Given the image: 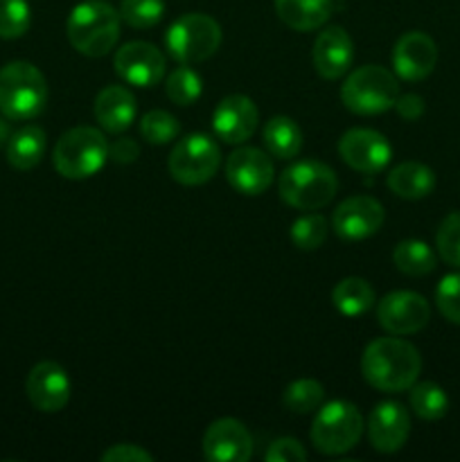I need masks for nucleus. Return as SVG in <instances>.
I'll list each match as a JSON object with an SVG mask.
<instances>
[{"label":"nucleus","mask_w":460,"mask_h":462,"mask_svg":"<svg viewBox=\"0 0 460 462\" xmlns=\"http://www.w3.org/2000/svg\"><path fill=\"white\" fill-rule=\"evenodd\" d=\"M48 138L45 131L36 125H27L14 131L7 140V162L18 171L34 170L45 156Z\"/></svg>","instance_id":"nucleus-24"},{"label":"nucleus","mask_w":460,"mask_h":462,"mask_svg":"<svg viewBox=\"0 0 460 462\" xmlns=\"http://www.w3.org/2000/svg\"><path fill=\"white\" fill-rule=\"evenodd\" d=\"M70 377L57 361H41L25 382L27 400L41 413H59L70 402Z\"/></svg>","instance_id":"nucleus-15"},{"label":"nucleus","mask_w":460,"mask_h":462,"mask_svg":"<svg viewBox=\"0 0 460 462\" xmlns=\"http://www.w3.org/2000/svg\"><path fill=\"white\" fill-rule=\"evenodd\" d=\"M291 239L300 251H316L327 239V221L323 215H305L293 221Z\"/></svg>","instance_id":"nucleus-34"},{"label":"nucleus","mask_w":460,"mask_h":462,"mask_svg":"<svg viewBox=\"0 0 460 462\" xmlns=\"http://www.w3.org/2000/svg\"><path fill=\"white\" fill-rule=\"evenodd\" d=\"M117 12L133 30H152L165 16V0H122Z\"/></svg>","instance_id":"nucleus-30"},{"label":"nucleus","mask_w":460,"mask_h":462,"mask_svg":"<svg viewBox=\"0 0 460 462\" xmlns=\"http://www.w3.org/2000/svg\"><path fill=\"white\" fill-rule=\"evenodd\" d=\"M140 147L133 138H117L115 143L108 144V158L117 165H131L138 161Z\"/></svg>","instance_id":"nucleus-39"},{"label":"nucleus","mask_w":460,"mask_h":462,"mask_svg":"<svg viewBox=\"0 0 460 462\" xmlns=\"http://www.w3.org/2000/svg\"><path fill=\"white\" fill-rule=\"evenodd\" d=\"M374 289L363 278H345L332 289V302L343 316L356 319V316L368 314L374 307Z\"/></svg>","instance_id":"nucleus-26"},{"label":"nucleus","mask_w":460,"mask_h":462,"mask_svg":"<svg viewBox=\"0 0 460 462\" xmlns=\"http://www.w3.org/2000/svg\"><path fill=\"white\" fill-rule=\"evenodd\" d=\"M388 189L392 194L401 199H409V201H418V199L428 197L436 188V174H433L431 167L422 165V162H401V165L392 167L388 171L386 179Z\"/></svg>","instance_id":"nucleus-23"},{"label":"nucleus","mask_w":460,"mask_h":462,"mask_svg":"<svg viewBox=\"0 0 460 462\" xmlns=\"http://www.w3.org/2000/svg\"><path fill=\"white\" fill-rule=\"evenodd\" d=\"M325 400V388L316 379H296L282 393L284 409L291 413L307 415L318 409Z\"/></svg>","instance_id":"nucleus-29"},{"label":"nucleus","mask_w":460,"mask_h":462,"mask_svg":"<svg viewBox=\"0 0 460 462\" xmlns=\"http://www.w3.org/2000/svg\"><path fill=\"white\" fill-rule=\"evenodd\" d=\"M436 305L449 323L460 325V273H449L436 289Z\"/></svg>","instance_id":"nucleus-36"},{"label":"nucleus","mask_w":460,"mask_h":462,"mask_svg":"<svg viewBox=\"0 0 460 462\" xmlns=\"http://www.w3.org/2000/svg\"><path fill=\"white\" fill-rule=\"evenodd\" d=\"M363 418L350 402H327L311 424V445L325 456H341L354 449L363 436Z\"/></svg>","instance_id":"nucleus-7"},{"label":"nucleus","mask_w":460,"mask_h":462,"mask_svg":"<svg viewBox=\"0 0 460 462\" xmlns=\"http://www.w3.org/2000/svg\"><path fill=\"white\" fill-rule=\"evenodd\" d=\"M203 456L210 462H246L253 456V436L239 420L221 418L203 436Z\"/></svg>","instance_id":"nucleus-18"},{"label":"nucleus","mask_w":460,"mask_h":462,"mask_svg":"<svg viewBox=\"0 0 460 462\" xmlns=\"http://www.w3.org/2000/svg\"><path fill=\"white\" fill-rule=\"evenodd\" d=\"M368 440L379 454H395L410 436L409 411L400 402H382L368 415Z\"/></svg>","instance_id":"nucleus-19"},{"label":"nucleus","mask_w":460,"mask_h":462,"mask_svg":"<svg viewBox=\"0 0 460 462\" xmlns=\"http://www.w3.org/2000/svg\"><path fill=\"white\" fill-rule=\"evenodd\" d=\"M99 458L104 462H152L153 456L149 451H144L143 447L124 442V445H113Z\"/></svg>","instance_id":"nucleus-38"},{"label":"nucleus","mask_w":460,"mask_h":462,"mask_svg":"<svg viewBox=\"0 0 460 462\" xmlns=\"http://www.w3.org/2000/svg\"><path fill=\"white\" fill-rule=\"evenodd\" d=\"M167 52L183 66L210 59L221 45V27L207 14H185L176 18L165 34Z\"/></svg>","instance_id":"nucleus-8"},{"label":"nucleus","mask_w":460,"mask_h":462,"mask_svg":"<svg viewBox=\"0 0 460 462\" xmlns=\"http://www.w3.org/2000/svg\"><path fill=\"white\" fill-rule=\"evenodd\" d=\"M343 162L361 174H377L386 170L392 158V147L386 135L374 129H350L338 140Z\"/></svg>","instance_id":"nucleus-12"},{"label":"nucleus","mask_w":460,"mask_h":462,"mask_svg":"<svg viewBox=\"0 0 460 462\" xmlns=\"http://www.w3.org/2000/svg\"><path fill=\"white\" fill-rule=\"evenodd\" d=\"M383 219H386V212L382 203L374 197L359 194V197H350L338 203L332 215V228L338 237L347 242H359L379 233Z\"/></svg>","instance_id":"nucleus-14"},{"label":"nucleus","mask_w":460,"mask_h":462,"mask_svg":"<svg viewBox=\"0 0 460 462\" xmlns=\"http://www.w3.org/2000/svg\"><path fill=\"white\" fill-rule=\"evenodd\" d=\"M419 370L422 356L418 347L404 338H374L361 356V373L365 382L382 393L409 391L418 382Z\"/></svg>","instance_id":"nucleus-1"},{"label":"nucleus","mask_w":460,"mask_h":462,"mask_svg":"<svg viewBox=\"0 0 460 462\" xmlns=\"http://www.w3.org/2000/svg\"><path fill=\"white\" fill-rule=\"evenodd\" d=\"M48 104L43 72L30 61H12L0 68V113L7 120H34Z\"/></svg>","instance_id":"nucleus-3"},{"label":"nucleus","mask_w":460,"mask_h":462,"mask_svg":"<svg viewBox=\"0 0 460 462\" xmlns=\"http://www.w3.org/2000/svg\"><path fill=\"white\" fill-rule=\"evenodd\" d=\"M436 246L442 260L460 269V212L445 217L436 233Z\"/></svg>","instance_id":"nucleus-35"},{"label":"nucleus","mask_w":460,"mask_h":462,"mask_svg":"<svg viewBox=\"0 0 460 462\" xmlns=\"http://www.w3.org/2000/svg\"><path fill=\"white\" fill-rule=\"evenodd\" d=\"M165 93L167 97L174 104H179V106H189V104L197 102L203 93L201 77H198V72H194L192 68L188 66L176 68V70L167 77Z\"/></svg>","instance_id":"nucleus-31"},{"label":"nucleus","mask_w":460,"mask_h":462,"mask_svg":"<svg viewBox=\"0 0 460 462\" xmlns=\"http://www.w3.org/2000/svg\"><path fill=\"white\" fill-rule=\"evenodd\" d=\"M437 63V45L424 32H406L392 48V70L404 81H422Z\"/></svg>","instance_id":"nucleus-17"},{"label":"nucleus","mask_w":460,"mask_h":462,"mask_svg":"<svg viewBox=\"0 0 460 462\" xmlns=\"http://www.w3.org/2000/svg\"><path fill=\"white\" fill-rule=\"evenodd\" d=\"M260 111L246 95H228L212 113V131L225 144H244L257 129Z\"/></svg>","instance_id":"nucleus-16"},{"label":"nucleus","mask_w":460,"mask_h":462,"mask_svg":"<svg viewBox=\"0 0 460 462\" xmlns=\"http://www.w3.org/2000/svg\"><path fill=\"white\" fill-rule=\"evenodd\" d=\"M32 12L27 0H0V39H21L30 30Z\"/></svg>","instance_id":"nucleus-33"},{"label":"nucleus","mask_w":460,"mask_h":462,"mask_svg":"<svg viewBox=\"0 0 460 462\" xmlns=\"http://www.w3.org/2000/svg\"><path fill=\"white\" fill-rule=\"evenodd\" d=\"M397 97V77L382 66L356 68L341 86V102L356 116H379L391 111Z\"/></svg>","instance_id":"nucleus-6"},{"label":"nucleus","mask_w":460,"mask_h":462,"mask_svg":"<svg viewBox=\"0 0 460 462\" xmlns=\"http://www.w3.org/2000/svg\"><path fill=\"white\" fill-rule=\"evenodd\" d=\"M117 77L138 88H152L165 77V54L147 41H131L115 52Z\"/></svg>","instance_id":"nucleus-11"},{"label":"nucleus","mask_w":460,"mask_h":462,"mask_svg":"<svg viewBox=\"0 0 460 462\" xmlns=\"http://www.w3.org/2000/svg\"><path fill=\"white\" fill-rule=\"evenodd\" d=\"M280 21L296 32L323 27L334 12V0H275Z\"/></svg>","instance_id":"nucleus-22"},{"label":"nucleus","mask_w":460,"mask_h":462,"mask_svg":"<svg viewBox=\"0 0 460 462\" xmlns=\"http://www.w3.org/2000/svg\"><path fill=\"white\" fill-rule=\"evenodd\" d=\"M410 409L418 418L436 422L442 420L449 411V397H446L445 388L437 386L433 382H415L410 386Z\"/></svg>","instance_id":"nucleus-28"},{"label":"nucleus","mask_w":460,"mask_h":462,"mask_svg":"<svg viewBox=\"0 0 460 462\" xmlns=\"http://www.w3.org/2000/svg\"><path fill=\"white\" fill-rule=\"evenodd\" d=\"M120 12L104 0H84L66 21V36L72 48L90 59L104 57L120 39Z\"/></svg>","instance_id":"nucleus-2"},{"label":"nucleus","mask_w":460,"mask_h":462,"mask_svg":"<svg viewBox=\"0 0 460 462\" xmlns=\"http://www.w3.org/2000/svg\"><path fill=\"white\" fill-rule=\"evenodd\" d=\"M95 117H97L99 126L108 134H122L129 129L138 113V104H135L133 93L124 86H106L95 97Z\"/></svg>","instance_id":"nucleus-21"},{"label":"nucleus","mask_w":460,"mask_h":462,"mask_svg":"<svg viewBox=\"0 0 460 462\" xmlns=\"http://www.w3.org/2000/svg\"><path fill=\"white\" fill-rule=\"evenodd\" d=\"M336 174L320 161H300L280 174V199L296 210H318L334 199Z\"/></svg>","instance_id":"nucleus-5"},{"label":"nucleus","mask_w":460,"mask_h":462,"mask_svg":"<svg viewBox=\"0 0 460 462\" xmlns=\"http://www.w3.org/2000/svg\"><path fill=\"white\" fill-rule=\"evenodd\" d=\"M424 108H427L424 106V99L415 93L400 95L395 102V111L400 113L401 120H406V122L419 120V117L424 116Z\"/></svg>","instance_id":"nucleus-40"},{"label":"nucleus","mask_w":460,"mask_h":462,"mask_svg":"<svg viewBox=\"0 0 460 462\" xmlns=\"http://www.w3.org/2000/svg\"><path fill=\"white\" fill-rule=\"evenodd\" d=\"M9 135H12V134H9L7 117H5V116H0V144H3V143H7V140H9Z\"/></svg>","instance_id":"nucleus-41"},{"label":"nucleus","mask_w":460,"mask_h":462,"mask_svg":"<svg viewBox=\"0 0 460 462\" xmlns=\"http://www.w3.org/2000/svg\"><path fill=\"white\" fill-rule=\"evenodd\" d=\"M264 460L269 462H302L307 460L305 447L300 445L293 438H280L273 445L269 447V451L264 454Z\"/></svg>","instance_id":"nucleus-37"},{"label":"nucleus","mask_w":460,"mask_h":462,"mask_svg":"<svg viewBox=\"0 0 460 462\" xmlns=\"http://www.w3.org/2000/svg\"><path fill=\"white\" fill-rule=\"evenodd\" d=\"M354 61V43L343 27H325L314 43V68L323 79H338Z\"/></svg>","instance_id":"nucleus-20"},{"label":"nucleus","mask_w":460,"mask_h":462,"mask_svg":"<svg viewBox=\"0 0 460 462\" xmlns=\"http://www.w3.org/2000/svg\"><path fill=\"white\" fill-rule=\"evenodd\" d=\"M170 174L180 185H203L221 165L219 144L206 134H189L170 153Z\"/></svg>","instance_id":"nucleus-9"},{"label":"nucleus","mask_w":460,"mask_h":462,"mask_svg":"<svg viewBox=\"0 0 460 462\" xmlns=\"http://www.w3.org/2000/svg\"><path fill=\"white\" fill-rule=\"evenodd\" d=\"M273 161L257 147L235 149L225 162V179L235 192L260 197L273 183Z\"/></svg>","instance_id":"nucleus-13"},{"label":"nucleus","mask_w":460,"mask_h":462,"mask_svg":"<svg viewBox=\"0 0 460 462\" xmlns=\"http://www.w3.org/2000/svg\"><path fill=\"white\" fill-rule=\"evenodd\" d=\"M108 161V143L95 126H75L57 140L52 152L54 170L70 180H84L97 174Z\"/></svg>","instance_id":"nucleus-4"},{"label":"nucleus","mask_w":460,"mask_h":462,"mask_svg":"<svg viewBox=\"0 0 460 462\" xmlns=\"http://www.w3.org/2000/svg\"><path fill=\"white\" fill-rule=\"evenodd\" d=\"M180 125L171 113L156 108L140 117V135L147 140L149 144H167L179 135Z\"/></svg>","instance_id":"nucleus-32"},{"label":"nucleus","mask_w":460,"mask_h":462,"mask_svg":"<svg viewBox=\"0 0 460 462\" xmlns=\"http://www.w3.org/2000/svg\"><path fill=\"white\" fill-rule=\"evenodd\" d=\"M262 140L266 144V152L275 158H282V161L298 156L302 149L300 126L287 116L271 117L264 129H262Z\"/></svg>","instance_id":"nucleus-25"},{"label":"nucleus","mask_w":460,"mask_h":462,"mask_svg":"<svg viewBox=\"0 0 460 462\" xmlns=\"http://www.w3.org/2000/svg\"><path fill=\"white\" fill-rule=\"evenodd\" d=\"M377 320L392 337H406L427 328L431 307L415 291H392L377 302Z\"/></svg>","instance_id":"nucleus-10"},{"label":"nucleus","mask_w":460,"mask_h":462,"mask_svg":"<svg viewBox=\"0 0 460 462\" xmlns=\"http://www.w3.org/2000/svg\"><path fill=\"white\" fill-rule=\"evenodd\" d=\"M392 262L397 269L404 275H413V278H422L436 269V253L431 246L419 239H404L392 251Z\"/></svg>","instance_id":"nucleus-27"}]
</instances>
